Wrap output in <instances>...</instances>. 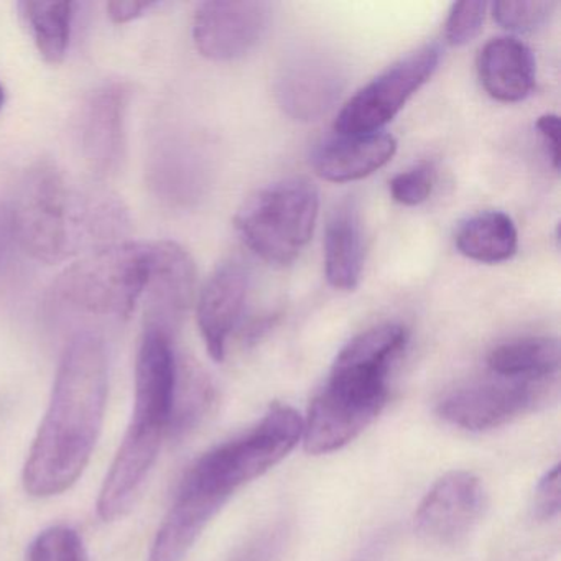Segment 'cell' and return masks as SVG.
<instances>
[{
    "instance_id": "obj_3",
    "label": "cell",
    "mask_w": 561,
    "mask_h": 561,
    "mask_svg": "<svg viewBox=\"0 0 561 561\" xmlns=\"http://www.w3.org/2000/svg\"><path fill=\"white\" fill-rule=\"evenodd\" d=\"M176 390L172 364L162 359L137 364L133 420L98 497V514L104 522L119 520L136 504L175 420Z\"/></svg>"
},
{
    "instance_id": "obj_8",
    "label": "cell",
    "mask_w": 561,
    "mask_h": 561,
    "mask_svg": "<svg viewBox=\"0 0 561 561\" xmlns=\"http://www.w3.org/2000/svg\"><path fill=\"white\" fill-rule=\"evenodd\" d=\"M551 380L494 379L469 383L439 402L438 413L445 422L469 432L499 428L547 402Z\"/></svg>"
},
{
    "instance_id": "obj_22",
    "label": "cell",
    "mask_w": 561,
    "mask_h": 561,
    "mask_svg": "<svg viewBox=\"0 0 561 561\" xmlns=\"http://www.w3.org/2000/svg\"><path fill=\"white\" fill-rule=\"evenodd\" d=\"M455 244L471 261L501 264L517 252L518 232L511 216L502 211H484L459 225Z\"/></svg>"
},
{
    "instance_id": "obj_20",
    "label": "cell",
    "mask_w": 561,
    "mask_h": 561,
    "mask_svg": "<svg viewBox=\"0 0 561 561\" xmlns=\"http://www.w3.org/2000/svg\"><path fill=\"white\" fill-rule=\"evenodd\" d=\"M188 144L165 137L150 149L147 183L150 192L172 206L188 205L199 190V167Z\"/></svg>"
},
{
    "instance_id": "obj_26",
    "label": "cell",
    "mask_w": 561,
    "mask_h": 561,
    "mask_svg": "<svg viewBox=\"0 0 561 561\" xmlns=\"http://www.w3.org/2000/svg\"><path fill=\"white\" fill-rule=\"evenodd\" d=\"M488 2L466 0L453 5L445 25V38L451 47H462L474 41L484 24Z\"/></svg>"
},
{
    "instance_id": "obj_10",
    "label": "cell",
    "mask_w": 561,
    "mask_h": 561,
    "mask_svg": "<svg viewBox=\"0 0 561 561\" xmlns=\"http://www.w3.org/2000/svg\"><path fill=\"white\" fill-rule=\"evenodd\" d=\"M268 19L271 4L261 0L203 2L193 21V41L209 60H238L264 37Z\"/></svg>"
},
{
    "instance_id": "obj_5",
    "label": "cell",
    "mask_w": 561,
    "mask_h": 561,
    "mask_svg": "<svg viewBox=\"0 0 561 561\" xmlns=\"http://www.w3.org/2000/svg\"><path fill=\"white\" fill-rule=\"evenodd\" d=\"M320 213V195L305 179H285L259 190L236 215L242 241L271 264L294 262L310 242Z\"/></svg>"
},
{
    "instance_id": "obj_1",
    "label": "cell",
    "mask_w": 561,
    "mask_h": 561,
    "mask_svg": "<svg viewBox=\"0 0 561 561\" xmlns=\"http://www.w3.org/2000/svg\"><path fill=\"white\" fill-rule=\"evenodd\" d=\"M110 360L100 334L83 331L68 343L50 403L25 461L22 482L32 497L64 494L90 465L103 430Z\"/></svg>"
},
{
    "instance_id": "obj_7",
    "label": "cell",
    "mask_w": 561,
    "mask_h": 561,
    "mask_svg": "<svg viewBox=\"0 0 561 561\" xmlns=\"http://www.w3.org/2000/svg\"><path fill=\"white\" fill-rule=\"evenodd\" d=\"M442 60L438 45H425L383 71L341 110L334 129L340 136L380 133L407 101L433 77Z\"/></svg>"
},
{
    "instance_id": "obj_33",
    "label": "cell",
    "mask_w": 561,
    "mask_h": 561,
    "mask_svg": "<svg viewBox=\"0 0 561 561\" xmlns=\"http://www.w3.org/2000/svg\"><path fill=\"white\" fill-rule=\"evenodd\" d=\"M376 560H377L376 550H369V551H366V553L360 554V557L357 558L356 561H376Z\"/></svg>"
},
{
    "instance_id": "obj_25",
    "label": "cell",
    "mask_w": 561,
    "mask_h": 561,
    "mask_svg": "<svg viewBox=\"0 0 561 561\" xmlns=\"http://www.w3.org/2000/svg\"><path fill=\"white\" fill-rule=\"evenodd\" d=\"M557 5L551 0H501L492 4V15L507 31L534 32L547 24Z\"/></svg>"
},
{
    "instance_id": "obj_29",
    "label": "cell",
    "mask_w": 561,
    "mask_h": 561,
    "mask_svg": "<svg viewBox=\"0 0 561 561\" xmlns=\"http://www.w3.org/2000/svg\"><path fill=\"white\" fill-rule=\"evenodd\" d=\"M284 545V531L268 530L255 538L236 561H275Z\"/></svg>"
},
{
    "instance_id": "obj_34",
    "label": "cell",
    "mask_w": 561,
    "mask_h": 561,
    "mask_svg": "<svg viewBox=\"0 0 561 561\" xmlns=\"http://www.w3.org/2000/svg\"><path fill=\"white\" fill-rule=\"evenodd\" d=\"M5 103V91L4 88H2V84H0V111H2V107H4Z\"/></svg>"
},
{
    "instance_id": "obj_31",
    "label": "cell",
    "mask_w": 561,
    "mask_h": 561,
    "mask_svg": "<svg viewBox=\"0 0 561 561\" xmlns=\"http://www.w3.org/2000/svg\"><path fill=\"white\" fill-rule=\"evenodd\" d=\"M15 242L14 218L11 203H0V274L8 264L12 244Z\"/></svg>"
},
{
    "instance_id": "obj_12",
    "label": "cell",
    "mask_w": 561,
    "mask_h": 561,
    "mask_svg": "<svg viewBox=\"0 0 561 561\" xmlns=\"http://www.w3.org/2000/svg\"><path fill=\"white\" fill-rule=\"evenodd\" d=\"M195 261L172 241L150 242L147 277V324L172 336L195 297Z\"/></svg>"
},
{
    "instance_id": "obj_17",
    "label": "cell",
    "mask_w": 561,
    "mask_h": 561,
    "mask_svg": "<svg viewBox=\"0 0 561 561\" xmlns=\"http://www.w3.org/2000/svg\"><path fill=\"white\" fill-rule=\"evenodd\" d=\"M396 152L397 140L390 134L340 136L314 150L313 169L327 182H356L382 169Z\"/></svg>"
},
{
    "instance_id": "obj_28",
    "label": "cell",
    "mask_w": 561,
    "mask_h": 561,
    "mask_svg": "<svg viewBox=\"0 0 561 561\" xmlns=\"http://www.w3.org/2000/svg\"><path fill=\"white\" fill-rule=\"evenodd\" d=\"M534 511L541 520H550L560 514V466L554 465L535 489Z\"/></svg>"
},
{
    "instance_id": "obj_19",
    "label": "cell",
    "mask_w": 561,
    "mask_h": 561,
    "mask_svg": "<svg viewBox=\"0 0 561 561\" xmlns=\"http://www.w3.org/2000/svg\"><path fill=\"white\" fill-rule=\"evenodd\" d=\"M364 268V231L356 199L341 202L328 219L324 272L331 287L354 290Z\"/></svg>"
},
{
    "instance_id": "obj_16",
    "label": "cell",
    "mask_w": 561,
    "mask_h": 561,
    "mask_svg": "<svg viewBox=\"0 0 561 561\" xmlns=\"http://www.w3.org/2000/svg\"><path fill=\"white\" fill-rule=\"evenodd\" d=\"M249 290V271L241 261L222 262L209 275L198 298V327L213 359L226 357L229 336L244 310Z\"/></svg>"
},
{
    "instance_id": "obj_27",
    "label": "cell",
    "mask_w": 561,
    "mask_h": 561,
    "mask_svg": "<svg viewBox=\"0 0 561 561\" xmlns=\"http://www.w3.org/2000/svg\"><path fill=\"white\" fill-rule=\"evenodd\" d=\"M435 186V170L428 163H420L390 180L389 188L393 202L403 206H419L432 195Z\"/></svg>"
},
{
    "instance_id": "obj_2",
    "label": "cell",
    "mask_w": 561,
    "mask_h": 561,
    "mask_svg": "<svg viewBox=\"0 0 561 561\" xmlns=\"http://www.w3.org/2000/svg\"><path fill=\"white\" fill-rule=\"evenodd\" d=\"M11 208L15 241L48 264L83 249L116 244L129 231L127 209L117 196L78 188L50 163L25 173Z\"/></svg>"
},
{
    "instance_id": "obj_21",
    "label": "cell",
    "mask_w": 561,
    "mask_h": 561,
    "mask_svg": "<svg viewBox=\"0 0 561 561\" xmlns=\"http://www.w3.org/2000/svg\"><path fill=\"white\" fill-rule=\"evenodd\" d=\"M492 376L504 379L553 380L560 369V343L548 336H527L499 344L489 353Z\"/></svg>"
},
{
    "instance_id": "obj_14",
    "label": "cell",
    "mask_w": 561,
    "mask_h": 561,
    "mask_svg": "<svg viewBox=\"0 0 561 561\" xmlns=\"http://www.w3.org/2000/svg\"><path fill=\"white\" fill-rule=\"evenodd\" d=\"M409 334L402 324L370 328L351 340L334 360L331 386L363 393L389 396V374L405 350Z\"/></svg>"
},
{
    "instance_id": "obj_30",
    "label": "cell",
    "mask_w": 561,
    "mask_h": 561,
    "mask_svg": "<svg viewBox=\"0 0 561 561\" xmlns=\"http://www.w3.org/2000/svg\"><path fill=\"white\" fill-rule=\"evenodd\" d=\"M537 130L554 170L560 169V119L554 114L538 117Z\"/></svg>"
},
{
    "instance_id": "obj_32",
    "label": "cell",
    "mask_w": 561,
    "mask_h": 561,
    "mask_svg": "<svg viewBox=\"0 0 561 561\" xmlns=\"http://www.w3.org/2000/svg\"><path fill=\"white\" fill-rule=\"evenodd\" d=\"M153 2H110L107 15L114 24H127L142 18L150 9L156 8Z\"/></svg>"
},
{
    "instance_id": "obj_18",
    "label": "cell",
    "mask_w": 561,
    "mask_h": 561,
    "mask_svg": "<svg viewBox=\"0 0 561 561\" xmlns=\"http://www.w3.org/2000/svg\"><path fill=\"white\" fill-rule=\"evenodd\" d=\"M478 73L489 96L501 103H518L535 88L534 55L517 38H494L479 54Z\"/></svg>"
},
{
    "instance_id": "obj_6",
    "label": "cell",
    "mask_w": 561,
    "mask_h": 561,
    "mask_svg": "<svg viewBox=\"0 0 561 561\" xmlns=\"http://www.w3.org/2000/svg\"><path fill=\"white\" fill-rule=\"evenodd\" d=\"M304 435V419L297 410L274 403L251 432L216 446L196 461L211 478L234 494L239 488L280 462Z\"/></svg>"
},
{
    "instance_id": "obj_23",
    "label": "cell",
    "mask_w": 561,
    "mask_h": 561,
    "mask_svg": "<svg viewBox=\"0 0 561 561\" xmlns=\"http://www.w3.org/2000/svg\"><path fill=\"white\" fill-rule=\"evenodd\" d=\"M19 11L41 57L47 64L60 65L70 47L73 2L24 0L19 2Z\"/></svg>"
},
{
    "instance_id": "obj_13",
    "label": "cell",
    "mask_w": 561,
    "mask_h": 561,
    "mask_svg": "<svg viewBox=\"0 0 561 561\" xmlns=\"http://www.w3.org/2000/svg\"><path fill=\"white\" fill-rule=\"evenodd\" d=\"M129 96L126 84H106L94 91L81 110V153L91 172L100 179L116 175L126 157Z\"/></svg>"
},
{
    "instance_id": "obj_11",
    "label": "cell",
    "mask_w": 561,
    "mask_h": 561,
    "mask_svg": "<svg viewBox=\"0 0 561 561\" xmlns=\"http://www.w3.org/2000/svg\"><path fill=\"white\" fill-rule=\"evenodd\" d=\"M484 485L469 471H451L426 492L415 514V528L426 540L455 545L465 540L485 511Z\"/></svg>"
},
{
    "instance_id": "obj_24",
    "label": "cell",
    "mask_w": 561,
    "mask_h": 561,
    "mask_svg": "<svg viewBox=\"0 0 561 561\" xmlns=\"http://www.w3.org/2000/svg\"><path fill=\"white\" fill-rule=\"evenodd\" d=\"M27 561H88L87 547L75 528L54 525L34 538Z\"/></svg>"
},
{
    "instance_id": "obj_9",
    "label": "cell",
    "mask_w": 561,
    "mask_h": 561,
    "mask_svg": "<svg viewBox=\"0 0 561 561\" xmlns=\"http://www.w3.org/2000/svg\"><path fill=\"white\" fill-rule=\"evenodd\" d=\"M231 495L228 489L203 474L193 465L157 531L147 561L185 560L209 522Z\"/></svg>"
},
{
    "instance_id": "obj_4",
    "label": "cell",
    "mask_w": 561,
    "mask_h": 561,
    "mask_svg": "<svg viewBox=\"0 0 561 561\" xmlns=\"http://www.w3.org/2000/svg\"><path fill=\"white\" fill-rule=\"evenodd\" d=\"M150 242H116L91 251L61 272L54 298L71 310L127 318L146 290Z\"/></svg>"
},
{
    "instance_id": "obj_15",
    "label": "cell",
    "mask_w": 561,
    "mask_h": 561,
    "mask_svg": "<svg viewBox=\"0 0 561 561\" xmlns=\"http://www.w3.org/2000/svg\"><path fill=\"white\" fill-rule=\"evenodd\" d=\"M344 88L336 61L323 54H298L282 67L277 98L288 116L314 121L333 107Z\"/></svg>"
}]
</instances>
